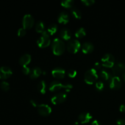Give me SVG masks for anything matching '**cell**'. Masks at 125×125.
I'll list each match as a JSON object with an SVG mask.
<instances>
[{
    "label": "cell",
    "instance_id": "29",
    "mask_svg": "<svg viewBox=\"0 0 125 125\" xmlns=\"http://www.w3.org/2000/svg\"><path fill=\"white\" fill-rule=\"evenodd\" d=\"M67 74H68V76L70 78H73L74 77H76L77 74L76 71L74 70V69H72V68H70V69H68L67 70Z\"/></svg>",
    "mask_w": 125,
    "mask_h": 125
},
{
    "label": "cell",
    "instance_id": "15",
    "mask_svg": "<svg viewBox=\"0 0 125 125\" xmlns=\"http://www.w3.org/2000/svg\"><path fill=\"white\" fill-rule=\"evenodd\" d=\"M70 20V16L68 13L65 11H62L59 13L57 18V20L61 24H67Z\"/></svg>",
    "mask_w": 125,
    "mask_h": 125
},
{
    "label": "cell",
    "instance_id": "12",
    "mask_svg": "<svg viewBox=\"0 0 125 125\" xmlns=\"http://www.w3.org/2000/svg\"><path fill=\"white\" fill-rule=\"evenodd\" d=\"M52 75L54 78L57 79H62L65 76V70L61 67H56L54 69L52 70Z\"/></svg>",
    "mask_w": 125,
    "mask_h": 125
},
{
    "label": "cell",
    "instance_id": "9",
    "mask_svg": "<svg viewBox=\"0 0 125 125\" xmlns=\"http://www.w3.org/2000/svg\"><path fill=\"white\" fill-rule=\"evenodd\" d=\"M109 85V87L111 89H113V90H118L122 87V81H121L120 78L118 76H114L110 79Z\"/></svg>",
    "mask_w": 125,
    "mask_h": 125
},
{
    "label": "cell",
    "instance_id": "27",
    "mask_svg": "<svg viewBox=\"0 0 125 125\" xmlns=\"http://www.w3.org/2000/svg\"><path fill=\"white\" fill-rule=\"evenodd\" d=\"M104 88V84L101 81H99L95 83V89L97 91L101 92L103 90Z\"/></svg>",
    "mask_w": 125,
    "mask_h": 125
},
{
    "label": "cell",
    "instance_id": "39",
    "mask_svg": "<svg viewBox=\"0 0 125 125\" xmlns=\"http://www.w3.org/2000/svg\"><path fill=\"white\" fill-rule=\"evenodd\" d=\"M122 78H123V80L125 81V72L123 73V74H122Z\"/></svg>",
    "mask_w": 125,
    "mask_h": 125
},
{
    "label": "cell",
    "instance_id": "18",
    "mask_svg": "<svg viewBox=\"0 0 125 125\" xmlns=\"http://www.w3.org/2000/svg\"><path fill=\"white\" fill-rule=\"evenodd\" d=\"M31 61V56L29 54H24L19 59V63L23 67L27 66Z\"/></svg>",
    "mask_w": 125,
    "mask_h": 125
},
{
    "label": "cell",
    "instance_id": "4",
    "mask_svg": "<svg viewBox=\"0 0 125 125\" xmlns=\"http://www.w3.org/2000/svg\"><path fill=\"white\" fill-rule=\"evenodd\" d=\"M101 63L103 67L106 68H112L115 64V57L110 53L105 54L101 58Z\"/></svg>",
    "mask_w": 125,
    "mask_h": 125
},
{
    "label": "cell",
    "instance_id": "6",
    "mask_svg": "<svg viewBox=\"0 0 125 125\" xmlns=\"http://www.w3.org/2000/svg\"><path fill=\"white\" fill-rule=\"evenodd\" d=\"M34 23V19L30 14H26L23 17L22 20L23 28L25 29H29L32 28Z\"/></svg>",
    "mask_w": 125,
    "mask_h": 125
},
{
    "label": "cell",
    "instance_id": "20",
    "mask_svg": "<svg viewBox=\"0 0 125 125\" xmlns=\"http://www.w3.org/2000/svg\"><path fill=\"white\" fill-rule=\"evenodd\" d=\"M100 74L101 78L104 81H110V79L112 77L111 73L108 70L105 69H103L102 70H101Z\"/></svg>",
    "mask_w": 125,
    "mask_h": 125
},
{
    "label": "cell",
    "instance_id": "36",
    "mask_svg": "<svg viewBox=\"0 0 125 125\" xmlns=\"http://www.w3.org/2000/svg\"><path fill=\"white\" fill-rule=\"evenodd\" d=\"M30 103H31V104H32V106H33L34 107H37L38 106H39V104L37 103V102L36 101H35L34 100H31Z\"/></svg>",
    "mask_w": 125,
    "mask_h": 125
},
{
    "label": "cell",
    "instance_id": "22",
    "mask_svg": "<svg viewBox=\"0 0 125 125\" xmlns=\"http://www.w3.org/2000/svg\"><path fill=\"white\" fill-rule=\"evenodd\" d=\"M35 29L37 32L42 34L45 31V24H44L43 22L42 21H39L35 24Z\"/></svg>",
    "mask_w": 125,
    "mask_h": 125
},
{
    "label": "cell",
    "instance_id": "14",
    "mask_svg": "<svg viewBox=\"0 0 125 125\" xmlns=\"http://www.w3.org/2000/svg\"><path fill=\"white\" fill-rule=\"evenodd\" d=\"M60 37L61 39L65 40H68L71 39L72 37V32H71L70 30L68 28H62L60 31L59 32Z\"/></svg>",
    "mask_w": 125,
    "mask_h": 125
},
{
    "label": "cell",
    "instance_id": "33",
    "mask_svg": "<svg viewBox=\"0 0 125 125\" xmlns=\"http://www.w3.org/2000/svg\"><path fill=\"white\" fill-rule=\"evenodd\" d=\"M22 72L24 73V74H29L31 72V69L27 66H24V67H23L22 68Z\"/></svg>",
    "mask_w": 125,
    "mask_h": 125
},
{
    "label": "cell",
    "instance_id": "35",
    "mask_svg": "<svg viewBox=\"0 0 125 125\" xmlns=\"http://www.w3.org/2000/svg\"><path fill=\"white\" fill-rule=\"evenodd\" d=\"M101 66H102V64H101L100 63H99V62H96V63H95V65H94V68H95V70H99L101 68Z\"/></svg>",
    "mask_w": 125,
    "mask_h": 125
},
{
    "label": "cell",
    "instance_id": "30",
    "mask_svg": "<svg viewBox=\"0 0 125 125\" xmlns=\"http://www.w3.org/2000/svg\"><path fill=\"white\" fill-rule=\"evenodd\" d=\"M81 2L86 6H90L94 5L95 1L94 0H81Z\"/></svg>",
    "mask_w": 125,
    "mask_h": 125
},
{
    "label": "cell",
    "instance_id": "37",
    "mask_svg": "<svg viewBox=\"0 0 125 125\" xmlns=\"http://www.w3.org/2000/svg\"><path fill=\"white\" fill-rule=\"evenodd\" d=\"M120 111L122 112H125V105L122 104L120 106Z\"/></svg>",
    "mask_w": 125,
    "mask_h": 125
},
{
    "label": "cell",
    "instance_id": "13",
    "mask_svg": "<svg viewBox=\"0 0 125 125\" xmlns=\"http://www.w3.org/2000/svg\"><path fill=\"white\" fill-rule=\"evenodd\" d=\"M92 118V115L89 112H83L78 116V120L82 124L89 123Z\"/></svg>",
    "mask_w": 125,
    "mask_h": 125
},
{
    "label": "cell",
    "instance_id": "25",
    "mask_svg": "<svg viewBox=\"0 0 125 125\" xmlns=\"http://www.w3.org/2000/svg\"><path fill=\"white\" fill-rule=\"evenodd\" d=\"M57 25L55 23L53 24H51L48 26L47 29V32H48V34H50V35H53L54 34L57 32Z\"/></svg>",
    "mask_w": 125,
    "mask_h": 125
},
{
    "label": "cell",
    "instance_id": "24",
    "mask_svg": "<svg viewBox=\"0 0 125 125\" xmlns=\"http://www.w3.org/2000/svg\"><path fill=\"white\" fill-rule=\"evenodd\" d=\"M85 35H86V32L84 28H79L75 32L76 37L78 38V39L84 37Z\"/></svg>",
    "mask_w": 125,
    "mask_h": 125
},
{
    "label": "cell",
    "instance_id": "10",
    "mask_svg": "<svg viewBox=\"0 0 125 125\" xmlns=\"http://www.w3.org/2000/svg\"><path fill=\"white\" fill-rule=\"evenodd\" d=\"M37 111L40 115L46 117V116H48L51 113L52 110H51V107L48 104H41L38 106Z\"/></svg>",
    "mask_w": 125,
    "mask_h": 125
},
{
    "label": "cell",
    "instance_id": "38",
    "mask_svg": "<svg viewBox=\"0 0 125 125\" xmlns=\"http://www.w3.org/2000/svg\"><path fill=\"white\" fill-rule=\"evenodd\" d=\"M91 125H101V123L98 122V121L96 120H95L93 121Z\"/></svg>",
    "mask_w": 125,
    "mask_h": 125
},
{
    "label": "cell",
    "instance_id": "7",
    "mask_svg": "<svg viewBox=\"0 0 125 125\" xmlns=\"http://www.w3.org/2000/svg\"><path fill=\"white\" fill-rule=\"evenodd\" d=\"M112 71L114 76H118L119 74H123L125 72V63L122 62H116L112 67Z\"/></svg>",
    "mask_w": 125,
    "mask_h": 125
},
{
    "label": "cell",
    "instance_id": "16",
    "mask_svg": "<svg viewBox=\"0 0 125 125\" xmlns=\"http://www.w3.org/2000/svg\"><path fill=\"white\" fill-rule=\"evenodd\" d=\"M63 84H61L58 81H53L51 83L49 86V89L51 92H56L63 89Z\"/></svg>",
    "mask_w": 125,
    "mask_h": 125
},
{
    "label": "cell",
    "instance_id": "5",
    "mask_svg": "<svg viewBox=\"0 0 125 125\" xmlns=\"http://www.w3.org/2000/svg\"><path fill=\"white\" fill-rule=\"evenodd\" d=\"M81 48V43L76 39H72L69 40L67 45V50L70 53L75 54Z\"/></svg>",
    "mask_w": 125,
    "mask_h": 125
},
{
    "label": "cell",
    "instance_id": "1",
    "mask_svg": "<svg viewBox=\"0 0 125 125\" xmlns=\"http://www.w3.org/2000/svg\"><path fill=\"white\" fill-rule=\"evenodd\" d=\"M65 44L63 40L59 38L54 39L51 44V48L53 53L56 56H61L65 50Z\"/></svg>",
    "mask_w": 125,
    "mask_h": 125
},
{
    "label": "cell",
    "instance_id": "21",
    "mask_svg": "<svg viewBox=\"0 0 125 125\" xmlns=\"http://www.w3.org/2000/svg\"><path fill=\"white\" fill-rule=\"evenodd\" d=\"M38 90L40 92L41 94H45L46 93V84L45 81L42 80L39 82L37 85Z\"/></svg>",
    "mask_w": 125,
    "mask_h": 125
},
{
    "label": "cell",
    "instance_id": "31",
    "mask_svg": "<svg viewBox=\"0 0 125 125\" xmlns=\"http://www.w3.org/2000/svg\"><path fill=\"white\" fill-rule=\"evenodd\" d=\"M26 31L23 28H20L18 30V32H17V34H18V35L19 37L24 36L26 35Z\"/></svg>",
    "mask_w": 125,
    "mask_h": 125
},
{
    "label": "cell",
    "instance_id": "23",
    "mask_svg": "<svg viewBox=\"0 0 125 125\" xmlns=\"http://www.w3.org/2000/svg\"><path fill=\"white\" fill-rule=\"evenodd\" d=\"M70 12L72 16L74 18H76V19H80V18H81V12H80V10L78 9L73 7L72 8H71Z\"/></svg>",
    "mask_w": 125,
    "mask_h": 125
},
{
    "label": "cell",
    "instance_id": "26",
    "mask_svg": "<svg viewBox=\"0 0 125 125\" xmlns=\"http://www.w3.org/2000/svg\"><path fill=\"white\" fill-rule=\"evenodd\" d=\"M74 4L73 0H64L61 2V6L65 8H72Z\"/></svg>",
    "mask_w": 125,
    "mask_h": 125
},
{
    "label": "cell",
    "instance_id": "11",
    "mask_svg": "<svg viewBox=\"0 0 125 125\" xmlns=\"http://www.w3.org/2000/svg\"><path fill=\"white\" fill-rule=\"evenodd\" d=\"M12 74V71L10 67L2 66L0 67V79H6Z\"/></svg>",
    "mask_w": 125,
    "mask_h": 125
},
{
    "label": "cell",
    "instance_id": "2",
    "mask_svg": "<svg viewBox=\"0 0 125 125\" xmlns=\"http://www.w3.org/2000/svg\"><path fill=\"white\" fill-rule=\"evenodd\" d=\"M98 78L97 71L95 68H90L84 74V81L87 84H93Z\"/></svg>",
    "mask_w": 125,
    "mask_h": 125
},
{
    "label": "cell",
    "instance_id": "19",
    "mask_svg": "<svg viewBox=\"0 0 125 125\" xmlns=\"http://www.w3.org/2000/svg\"><path fill=\"white\" fill-rule=\"evenodd\" d=\"M42 73V70L39 67H35L31 70L29 76L31 79H36L38 77L40 76Z\"/></svg>",
    "mask_w": 125,
    "mask_h": 125
},
{
    "label": "cell",
    "instance_id": "32",
    "mask_svg": "<svg viewBox=\"0 0 125 125\" xmlns=\"http://www.w3.org/2000/svg\"><path fill=\"white\" fill-rule=\"evenodd\" d=\"M73 88V85L70 84H63V89L65 90L66 92H68L71 90V89Z\"/></svg>",
    "mask_w": 125,
    "mask_h": 125
},
{
    "label": "cell",
    "instance_id": "17",
    "mask_svg": "<svg viewBox=\"0 0 125 125\" xmlns=\"http://www.w3.org/2000/svg\"><path fill=\"white\" fill-rule=\"evenodd\" d=\"M82 51L84 54H89L91 53L94 50V46L91 42H86L83 44V46L81 47Z\"/></svg>",
    "mask_w": 125,
    "mask_h": 125
},
{
    "label": "cell",
    "instance_id": "3",
    "mask_svg": "<svg viewBox=\"0 0 125 125\" xmlns=\"http://www.w3.org/2000/svg\"><path fill=\"white\" fill-rule=\"evenodd\" d=\"M37 45L40 48H46L51 43V40H50V35L47 31H45L42 34L41 36L38 39L37 41Z\"/></svg>",
    "mask_w": 125,
    "mask_h": 125
},
{
    "label": "cell",
    "instance_id": "34",
    "mask_svg": "<svg viewBox=\"0 0 125 125\" xmlns=\"http://www.w3.org/2000/svg\"><path fill=\"white\" fill-rule=\"evenodd\" d=\"M117 123L118 125H125V120L122 118H120L117 120Z\"/></svg>",
    "mask_w": 125,
    "mask_h": 125
},
{
    "label": "cell",
    "instance_id": "8",
    "mask_svg": "<svg viewBox=\"0 0 125 125\" xmlns=\"http://www.w3.org/2000/svg\"><path fill=\"white\" fill-rule=\"evenodd\" d=\"M67 99V94L63 92L57 93L55 94L51 99V103L54 104H59L64 102Z\"/></svg>",
    "mask_w": 125,
    "mask_h": 125
},
{
    "label": "cell",
    "instance_id": "28",
    "mask_svg": "<svg viewBox=\"0 0 125 125\" xmlns=\"http://www.w3.org/2000/svg\"><path fill=\"white\" fill-rule=\"evenodd\" d=\"M0 87L4 91H8L10 89V85L7 82L2 81L0 84Z\"/></svg>",
    "mask_w": 125,
    "mask_h": 125
}]
</instances>
